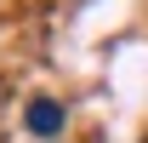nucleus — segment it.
<instances>
[{"label":"nucleus","mask_w":148,"mask_h":143,"mask_svg":"<svg viewBox=\"0 0 148 143\" xmlns=\"http://www.w3.org/2000/svg\"><path fill=\"white\" fill-rule=\"evenodd\" d=\"M29 132H34V137H57V132H63V103L34 97V103H29Z\"/></svg>","instance_id":"nucleus-1"}]
</instances>
